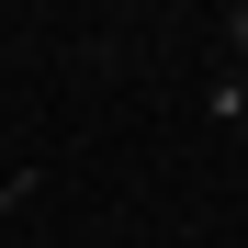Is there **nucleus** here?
I'll return each mask as SVG.
<instances>
[{
	"mask_svg": "<svg viewBox=\"0 0 248 248\" xmlns=\"http://www.w3.org/2000/svg\"><path fill=\"white\" fill-rule=\"evenodd\" d=\"M215 124H226V136H237V147H248V79H237V68H226V79H215Z\"/></svg>",
	"mask_w": 248,
	"mask_h": 248,
	"instance_id": "1",
	"label": "nucleus"
},
{
	"mask_svg": "<svg viewBox=\"0 0 248 248\" xmlns=\"http://www.w3.org/2000/svg\"><path fill=\"white\" fill-rule=\"evenodd\" d=\"M215 34H226V57H237V68H248V0H237V12H226V23H215Z\"/></svg>",
	"mask_w": 248,
	"mask_h": 248,
	"instance_id": "2",
	"label": "nucleus"
}]
</instances>
